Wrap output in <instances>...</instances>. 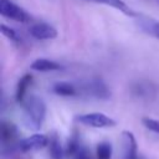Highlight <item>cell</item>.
<instances>
[{"mask_svg": "<svg viewBox=\"0 0 159 159\" xmlns=\"http://www.w3.org/2000/svg\"><path fill=\"white\" fill-rule=\"evenodd\" d=\"M142 123H143V125H144L147 129H149L150 132L159 134V119L144 117V118L142 119Z\"/></svg>", "mask_w": 159, "mask_h": 159, "instance_id": "obj_19", "label": "cell"}, {"mask_svg": "<svg viewBox=\"0 0 159 159\" xmlns=\"http://www.w3.org/2000/svg\"><path fill=\"white\" fill-rule=\"evenodd\" d=\"M50 137L42 133H35L32 135H29L21 140L17 142V149L21 153H29L35 152L39 149H42L48 145Z\"/></svg>", "mask_w": 159, "mask_h": 159, "instance_id": "obj_6", "label": "cell"}, {"mask_svg": "<svg viewBox=\"0 0 159 159\" xmlns=\"http://www.w3.org/2000/svg\"><path fill=\"white\" fill-rule=\"evenodd\" d=\"M31 83H32V76L30 73L24 75L17 81L16 89H15V99H16V102H19V103H24L25 102L26 92H27V88L31 86Z\"/></svg>", "mask_w": 159, "mask_h": 159, "instance_id": "obj_13", "label": "cell"}, {"mask_svg": "<svg viewBox=\"0 0 159 159\" xmlns=\"http://www.w3.org/2000/svg\"><path fill=\"white\" fill-rule=\"evenodd\" d=\"M86 1H91V2H96V4H103V5H107V6H111V7H114L116 10H119L120 12H123L124 15L127 16H130V17H134V16H138L137 12H134L125 2H123L122 0H86Z\"/></svg>", "mask_w": 159, "mask_h": 159, "instance_id": "obj_15", "label": "cell"}, {"mask_svg": "<svg viewBox=\"0 0 159 159\" xmlns=\"http://www.w3.org/2000/svg\"><path fill=\"white\" fill-rule=\"evenodd\" d=\"M75 120L82 125L91 127V128H112L117 124V122L113 118L99 112L78 114L75 117Z\"/></svg>", "mask_w": 159, "mask_h": 159, "instance_id": "obj_3", "label": "cell"}, {"mask_svg": "<svg viewBox=\"0 0 159 159\" xmlns=\"http://www.w3.org/2000/svg\"><path fill=\"white\" fill-rule=\"evenodd\" d=\"M78 94L87 97H93L97 99H108L111 97V91L107 83L99 77H92L76 83Z\"/></svg>", "mask_w": 159, "mask_h": 159, "instance_id": "obj_2", "label": "cell"}, {"mask_svg": "<svg viewBox=\"0 0 159 159\" xmlns=\"http://www.w3.org/2000/svg\"><path fill=\"white\" fill-rule=\"evenodd\" d=\"M0 138L4 145L12 144L17 138V128L12 122L2 120L0 124Z\"/></svg>", "mask_w": 159, "mask_h": 159, "instance_id": "obj_10", "label": "cell"}, {"mask_svg": "<svg viewBox=\"0 0 159 159\" xmlns=\"http://www.w3.org/2000/svg\"><path fill=\"white\" fill-rule=\"evenodd\" d=\"M52 92L57 96L62 97H75L78 96V89L76 87V83L72 82H56L52 86Z\"/></svg>", "mask_w": 159, "mask_h": 159, "instance_id": "obj_12", "label": "cell"}, {"mask_svg": "<svg viewBox=\"0 0 159 159\" xmlns=\"http://www.w3.org/2000/svg\"><path fill=\"white\" fill-rule=\"evenodd\" d=\"M0 14L4 17L22 24L31 21V16L27 14V11L15 4L12 0H0Z\"/></svg>", "mask_w": 159, "mask_h": 159, "instance_id": "obj_4", "label": "cell"}, {"mask_svg": "<svg viewBox=\"0 0 159 159\" xmlns=\"http://www.w3.org/2000/svg\"><path fill=\"white\" fill-rule=\"evenodd\" d=\"M31 70L37 71V72H51V71H58L62 70L63 66L53 60L48 58H36L31 65Z\"/></svg>", "mask_w": 159, "mask_h": 159, "instance_id": "obj_11", "label": "cell"}, {"mask_svg": "<svg viewBox=\"0 0 159 159\" xmlns=\"http://www.w3.org/2000/svg\"><path fill=\"white\" fill-rule=\"evenodd\" d=\"M22 104L26 127L31 130H39L46 119L47 107L45 101L36 94H31L25 99Z\"/></svg>", "mask_w": 159, "mask_h": 159, "instance_id": "obj_1", "label": "cell"}, {"mask_svg": "<svg viewBox=\"0 0 159 159\" xmlns=\"http://www.w3.org/2000/svg\"><path fill=\"white\" fill-rule=\"evenodd\" d=\"M122 142H123V159H139L138 144L134 134L129 130H123Z\"/></svg>", "mask_w": 159, "mask_h": 159, "instance_id": "obj_9", "label": "cell"}, {"mask_svg": "<svg viewBox=\"0 0 159 159\" xmlns=\"http://www.w3.org/2000/svg\"><path fill=\"white\" fill-rule=\"evenodd\" d=\"M153 1H154V2L157 4V5H159V0H153Z\"/></svg>", "mask_w": 159, "mask_h": 159, "instance_id": "obj_20", "label": "cell"}, {"mask_svg": "<svg viewBox=\"0 0 159 159\" xmlns=\"http://www.w3.org/2000/svg\"><path fill=\"white\" fill-rule=\"evenodd\" d=\"M138 24L144 32H147L150 36L159 40V21L158 20L147 17V16H139Z\"/></svg>", "mask_w": 159, "mask_h": 159, "instance_id": "obj_14", "label": "cell"}, {"mask_svg": "<svg viewBox=\"0 0 159 159\" xmlns=\"http://www.w3.org/2000/svg\"><path fill=\"white\" fill-rule=\"evenodd\" d=\"M113 148L109 142H101L96 147V159H112Z\"/></svg>", "mask_w": 159, "mask_h": 159, "instance_id": "obj_17", "label": "cell"}, {"mask_svg": "<svg viewBox=\"0 0 159 159\" xmlns=\"http://www.w3.org/2000/svg\"><path fill=\"white\" fill-rule=\"evenodd\" d=\"M48 153L51 155L52 159H62L65 157V149L61 145L60 138L56 133L50 135V140H48Z\"/></svg>", "mask_w": 159, "mask_h": 159, "instance_id": "obj_16", "label": "cell"}, {"mask_svg": "<svg viewBox=\"0 0 159 159\" xmlns=\"http://www.w3.org/2000/svg\"><path fill=\"white\" fill-rule=\"evenodd\" d=\"M29 34L36 40H52L57 36V30L47 22H36L30 26Z\"/></svg>", "mask_w": 159, "mask_h": 159, "instance_id": "obj_8", "label": "cell"}, {"mask_svg": "<svg viewBox=\"0 0 159 159\" xmlns=\"http://www.w3.org/2000/svg\"><path fill=\"white\" fill-rule=\"evenodd\" d=\"M130 92L134 97L142 99H153L158 94V87L152 81L138 80L130 84Z\"/></svg>", "mask_w": 159, "mask_h": 159, "instance_id": "obj_7", "label": "cell"}, {"mask_svg": "<svg viewBox=\"0 0 159 159\" xmlns=\"http://www.w3.org/2000/svg\"><path fill=\"white\" fill-rule=\"evenodd\" d=\"M1 34L9 39L11 42H15V43H21V37L20 35L16 32V30L11 29L10 26H6L5 24H1Z\"/></svg>", "mask_w": 159, "mask_h": 159, "instance_id": "obj_18", "label": "cell"}, {"mask_svg": "<svg viewBox=\"0 0 159 159\" xmlns=\"http://www.w3.org/2000/svg\"><path fill=\"white\" fill-rule=\"evenodd\" d=\"M65 153L72 159H91V152L87 148V145H84V143L81 140V137L77 132H75L68 138Z\"/></svg>", "mask_w": 159, "mask_h": 159, "instance_id": "obj_5", "label": "cell"}]
</instances>
